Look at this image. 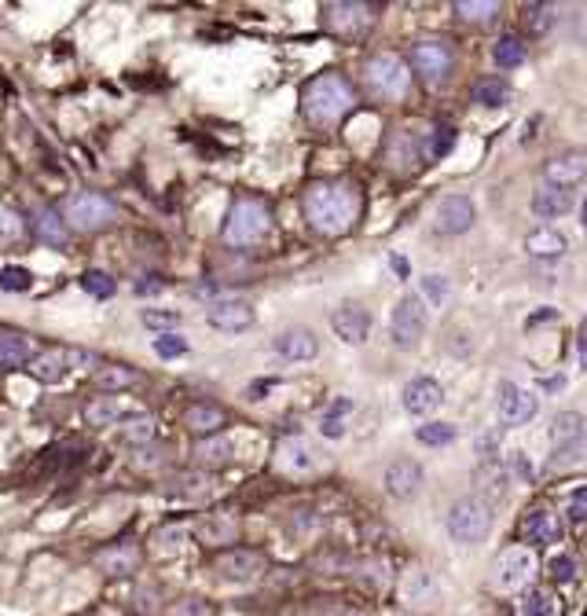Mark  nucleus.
<instances>
[{"instance_id": "f257e3e1", "label": "nucleus", "mask_w": 587, "mask_h": 616, "mask_svg": "<svg viewBox=\"0 0 587 616\" xmlns=\"http://www.w3.org/2000/svg\"><path fill=\"white\" fill-rule=\"evenodd\" d=\"M301 210L320 235H345L357 220V191L338 180H316L305 187Z\"/></svg>"}, {"instance_id": "f03ea898", "label": "nucleus", "mask_w": 587, "mask_h": 616, "mask_svg": "<svg viewBox=\"0 0 587 616\" xmlns=\"http://www.w3.org/2000/svg\"><path fill=\"white\" fill-rule=\"evenodd\" d=\"M352 107H357V92H352V85L334 70L312 77L301 92V114L316 129H334L338 122H345V114Z\"/></svg>"}, {"instance_id": "7ed1b4c3", "label": "nucleus", "mask_w": 587, "mask_h": 616, "mask_svg": "<svg viewBox=\"0 0 587 616\" xmlns=\"http://www.w3.org/2000/svg\"><path fill=\"white\" fill-rule=\"evenodd\" d=\"M272 227V217H268V206L254 195H243L235 199L231 210H228V220H224V243L235 246V250H246V246H257Z\"/></svg>"}, {"instance_id": "20e7f679", "label": "nucleus", "mask_w": 587, "mask_h": 616, "mask_svg": "<svg viewBox=\"0 0 587 616\" xmlns=\"http://www.w3.org/2000/svg\"><path fill=\"white\" fill-rule=\"evenodd\" d=\"M445 528L452 535V543L474 547L492 532V507L485 503V499L466 495V499H459V503H452V510L445 518Z\"/></svg>"}, {"instance_id": "39448f33", "label": "nucleus", "mask_w": 587, "mask_h": 616, "mask_svg": "<svg viewBox=\"0 0 587 616\" xmlns=\"http://www.w3.org/2000/svg\"><path fill=\"white\" fill-rule=\"evenodd\" d=\"M63 220L73 227V231H85V235H96V231L110 227L117 220V206L99 195V191H77L63 202Z\"/></svg>"}, {"instance_id": "423d86ee", "label": "nucleus", "mask_w": 587, "mask_h": 616, "mask_svg": "<svg viewBox=\"0 0 587 616\" xmlns=\"http://www.w3.org/2000/svg\"><path fill=\"white\" fill-rule=\"evenodd\" d=\"M364 81H367V89L378 99H404L408 96V85H411V73H408V66H404L401 56L378 52L364 66Z\"/></svg>"}, {"instance_id": "0eeeda50", "label": "nucleus", "mask_w": 587, "mask_h": 616, "mask_svg": "<svg viewBox=\"0 0 587 616\" xmlns=\"http://www.w3.org/2000/svg\"><path fill=\"white\" fill-rule=\"evenodd\" d=\"M422 330H426V304H422L419 294H404L393 312H389V334H393V345L397 349H415Z\"/></svg>"}, {"instance_id": "6e6552de", "label": "nucleus", "mask_w": 587, "mask_h": 616, "mask_svg": "<svg viewBox=\"0 0 587 616\" xmlns=\"http://www.w3.org/2000/svg\"><path fill=\"white\" fill-rule=\"evenodd\" d=\"M536 576V558L529 547H506L492 561V587L496 591H522Z\"/></svg>"}, {"instance_id": "1a4fd4ad", "label": "nucleus", "mask_w": 587, "mask_h": 616, "mask_svg": "<svg viewBox=\"0 0 587 616\" xmlns=\"http://www.w3.org/2000/svg\"><path fill=\"white\" fill-rule=\"evenodd\" d=\"M411 66H415V73L422 77L429 89H437V85L448 81V73L455 66V56H452V48L445 41H434V37H429V41H415L411 45Z\"/></svg>"}, {"instance_id": "9d476101", "label": "nucleus", "mask_w": 587, "mask_h": 616, "mask_svg": "<svg viewBox=\"0 0 587 616\" xmlns=\"http://www.w3.org/2000/svg\"><path fill=\"white\" fill-rule=\"evenodd\" d=\"M375 12L367 4H327L324 8V26L338 37H360L364 30H371Z\"/></svg>"}, {"instance_id": "9b49d317", "label": "nucleus", "mask_w": 587, "mask_h": 616, "mask_svg": "<svg viewBox=\"0 0 587 616\" xmlns=\"http://www.w3.org/2000/svg\"><path fill=\"white\" fill-rule=\"evenodd\" d=\"M217 572L224 576V580L246 584V580H254V576L264 572V554L250 551V547H231V551L217 554Z\"/></svg>"}, {"instance_id": "f8f14e48", "label": "nucleus", "mask_w": 587, "mask_h": 616, "mask_svg": "<svg viewBox=\"0 0 587 616\" xmlns=\"http://www.w3.org/2000/svg\"><path fill=\"white\" fill-rule=\"evenodd\" d=\"M331 327H334V334L341 341L360 345L371 334V312H367V308H360L357 301H345V304H338L331 312Z\"/></svg>"}, {"instance_id": "ddd939ff", "label": "nucleus", "mask_w": 587, "mask_h": 616, "mask_svg": "<svg viewBox=\"0 0 587 616\" xmlns=\"http://www.w3.org/2000/svg\"><path fill=\"white\" fill-rule=\"evenodd\" d=\"M474 224V202L466 195H445L437 202V213H434V227L441 235H462V231Z\"/></svg>"}, {"instance_id": "4468645a", "label": "nucleus", "mask_w": 587, "mask_h": 616, "mask_svg": "<svg viewBox=\"0 0 587 616\" xmlns=\"http://www.w3.org/2000/svg\"><path fill=\"white\" fill-rule=\"evenodd\" d=\"M276 466L283 474H290V477H305V474H312L320 466V455H316V448H312L308 441L290 437V441H283L276 448Z\"/></svg>"}, {"instance_id": "2eb2a0df", "label": "nucleus", "mask_w": 587, "mask_h": 616, "mask_svg": "<svg viewBox=\"0 0 587 616\" xmlns=\"http://www.w3.org/2000/svg\"><path fill=\"white\" fill-rule=\"evenodd\" d=\"M536 397L529 389H522V385H503V397H499V418L506 422V426H525V422L536 418Z\"/></svg>"}, {"instance_id": "dca6fc26", "label": "nucleus", "mask_w": 587, "mask_h": 616, "mask_svg": "<svg viewBox=\"0 0 587 616\" xmlns=\"http://www.w3.org/2000/svg\"><path fill=\"white\" fill-rule=\"evenodd\" d=\"M441 404H445V393H441V385L434 378H411L404 385V411L408 415L426 418V415H434Z\"/></svg>"}, {"instance_id": "f3484780", "label": "nucleus", "mask_w": 587, "mask_h": 616, "mask_svg": "<svg viewBox=\"0 0 587 616\" xmlns=\"http://www.w3.org/2000/svg\"><path fill=\"white\" fill-rule=\"evenodd\" d=\"M385 492L393 499H411L419 488H422V466L415 458H397L385 466Z\"/></svg>"}, {"instance_id": "a211bd4d", "label": "nucleus", "mask_w": 587, "mask_h": 616, "mask_svg": "<svg viewBox=\"0 0 587 616\" xmlns=\"http://www.w3.org/2000/svg\"><path fill=\"white\" fill-rule=\"evenodd\" d=\"M583 176H587V154L583 150H565V154H558V158L547 162V169H543V180L562 187V191L580 184Z\"/></svg>"}, {"instance_id": "6ab92c4d", "label": "nucleus", "mask_w": 587, "mask_h": 616, "mask_svg": "<svg viewBox=\"0 0 587 616\" xmlns=\"http://www.w3.org/2000/svg\"><path fill=\"white\" fill-rule=\"evenodd\" d=\"M30 227H33V235L41 239L45 246H52V250H63V246L70 243V224L63 220V213H59V210H48V206L33 210Z\"/></svg>"}, {"instance_id": "aec40b11", "label": "nucleus", "mask_w": 587, "mask_h": 616, "mask_svg": "<svg viewBox=\"0 0 587 616\" xmlns=\"http://www.w3.org/2000/svg\"><path fill=\"white\" fill-rule=\"evenodd\" d=\"M206 320H210V327L235 334V330H246L254 323V308L246 301H213L206 308Z\"/></svg>"}, {"instance_id": "412c9836", "label": "nucleus", "mask_w": 587, "mask_h": 616, "mask_svg": "<svg viewBox=\"0 0 587 616\" xmlns=\"http://www.w3.org/2000/svg\"><path fill=\"white\" fill-rule=\"evenodd\" d=\"M522 535H525V543H536V547H551L562 539V521L558 514H551L547 507L532 510L525 521H522Z\"/></svg>"}, {"instance_id": "4be33fe9", "label": "nucleus", "mask_w": 587, "mask_h": 616, "mask_svg": "<svg viewBox=\"0 0 587 616\" xmlns=\"http://www.w3.org/2000/svg\"><path fill=\"white\" fill-rule=\"evenodd\" d=\"M587 441V422L583 415L576 411H562L555 422H551V444H555V455H569L573 444L580 448Z\"/></svg>"}, {"instance_id": "5701e85b", "label": "nucleus", "mask_w": 587, "mask_h": 616, "mask_svg": "<svg viewBox=\"0 0 587 616\" xmlns=\"http://www.w3.org/2000/svg\"><path fill=\"white\" fill-rule=\"evenodd\" d=\"M140 565V547L136 543H110L96 554V569L107 576H133Z\"/></svg>"}, {"instance_id": "b1692460", "label": "nucleus", "mask_w": 587, "mask_h": 616, "mask_svg": "<svg viewBox=\"0 0 587 616\" xmlns=\"http://www.w3.org/2000/svg\"><path fill=\"white\" fill-rule=\"evenodd\" d=\"M37 381H45V385H56V381H63L66 378V371H70V360H66V349H59V345H52V349H45V353H37L33 360H30V367H26Z\"/></svg>"}, {"instance_id": "393cba45", "label": "nucleus", "mask_w": 587, "mask_h": 616, "mask_svg": "<svg viewBox=\"0 0 587 616\" xmlns=\"http://www.w3.org/2000/svg\"><path fill=\"white\" fill-rule=\"evenodd\" d=\"M33 360V341L19 330H0V371L30 367Z\"/></svg>"}, {"instance_id": "a878e982", "label": "nucleus", "mask_w": 587, "mask_h": 616, "mask_svg": "<svg viewBox=\"0 0 587 616\" xmlns=\"http://www.w3.org/2000/svg\"><path fill=\"white\" fill-rule=\"evenodd\" d=\"M184 426H187L191 433H199V437H213V433H220V426H224V411H220L217 404L199 400V404H191V407L184 411Z\"/></svg>"}, {"instance_id": "bb28decb", "label": "nucleus", "mask_w": 587, "mask_h": 616, "mask_svg": "<svg viewBox=\"0 0 587 616\" xmlns=\"http://www.w3.org/2000/svg\"><path fill=\"white\" fill-rule=\"evenodd\" d=\"M276 353L287 356V360H312V356L320 353V345H316V334H312V330L294 327V330H287V334L276 338Z\"/></svg>"}, {"instance_id": "cd10ccee", "label": "nucleus", "mask_w": 587, "mask_h": 616, "mask_svg": "<svg viewBox=\"0 0 587 616\" xmlns=\"http://www.w3.org/2000/svg\"><path fill=\"white\" fill-rule=\"evenodd\" d=\"M569 195L562 187H555V184H540L536 187V195H532V213L536 217H543V220H555V217H562V213H569Z\"/></svg>"}, {"instance_id": "c85d7f7f", "label": "nucleus", "mask_w": 587, "mask_h": 616, "mask_svg": "<svg viewBox=\"0 0 587 616\" xmlns=\"http://www.w3.org/2000/svg\"><path fill=\"white\" fill-rule=\"evenodd\" d=\"M525 250H529L532 257L555 261V257H562V253H565V235H558L555 227H536V231H529Z\"/></svg>"}, {"instance_id": "c756f323", "label": "nucleus", "mask_w": 587, "mask_h": 616, "mask_svg": "<svg viewBox=\"0 0 587 616\" xmlns=\"http://www.w3.org/2000/svg\"><path fill=\"white\" fill-rule=\"evenodd\" d=\"M136 381H140V374L129 364H103V367H96V385L103 393L129 389V385H136Z\"/></svg>"}, {"instance_id": "7c9ffc66", "label": "nucleus", "mask_w": 587, "mask_h": 616, "mask_svg": "<svg viewBox=\"0 0 587 616\" xmlns=\"http://www.w3.org/2000/svg\"><path fill=\"white\" fill-rule=\"evenodd\" d=\"M452 147H455V129L441 125V129H434V133H426V140H422V158H426V162H441Z\"/></svg>"}, {"instance_id": "2f4dec72", "label": "nucleus", "mask_w": 587, "mask_h": 616, "mask_svg": "<svg viewBox=\"0 0 587 616\" xmlns=\"http://www.w3.org/2000/svg\"><path fill=\"white\" fill-rule=\"evenodd\" d=\"M122 418V407H117L114 397H96L85 404V422L89 426H114V422Z\"/></svg>"}, {"instance_id": "473e14b6", "label": "nucleus", "mask_w": 587, "mask_h": 616, "mask_svg": "<svg viewBox=\"0 0 587 616\" xmlns=\"http://www.w3.org/2000/svg\"><path fill=\"white\" fill-rule=\"evenodd\" d=\"M459 437V430L452 426V422H426V426L415 430V441L426 444V448H445Z\"/></svg>"}, {"instance_id": "72a5a7b5", "label": "nucleus", "mask_w": 587, "mask_h": 616, "mask_svg": "<svg viewBox=\"0 0 587 616\" xmlns=\"http://www.w3.org/2000/svg\"><path fill=\"white\" fill-rule=\"evenodd\" d=\"M455 15H462L466 22H474V26H488V22H496L499 4H496V0H488V4H481V0H459Z\"/></svg>"}, {"instance_id": "f704fd0d", "label": "nucleus", "mask_w": 587, "mask_h": 616, "mask_svg": "<svg viewBox=\"0 0 587 616\" xmlns=\"http://www.w3.org/2000/svg\"><path fill=\"white\" fill-rule=\"evenodd\" d=\"M492 59H496V66H503V70H514V66L525 63V45L518 41V37H499L496 48H492Z\"/></svg>"}, {"instance_id": "c9c22d12", "label": "nucleus", "mask_w": 587, "mask_h": 616, "mask_svg": "<svg viewBox=\"0 0 587 616\" xmlns=\"http://www.w3.org/2000/svg\"><path fill=\"white\" fill-rule=\"evenodd\" d=\"M506 96H511V85H506L503 77H485L474 89V103H481V107H503Z\"/></svg>"}, {"instance_id": "e433bc0d", "label": "nucleus", "mask_w": 587, "mask_h": 616, "mask_svg": "<svg viewBox=\"0 0 587 616\" xmlns=\"http://www.w3.org/2000/svg\"><path fill=\"white\" fill-rule=\"evenodd\" d=\"M522 616H558V598H555V591H543V587L529 591L525 602H522Z\"/></svg>"}, {"instance_id": "4c0bfd02", "label": "nucleus", "mask_w": 587, "mask_h": 616, "mask_svg": "<svg viewBox=\"0 0 587 616\" xmlns=\"http://www.w3.org/2000/svg\"><path fill=\"white\" fill-rule=\"evenodd\" d=\"M154 437V418L151 415H129L122 422V441L125 444H147Z\"/></svg>"}, {"instance_id": "58836bf2", "label": "nucleus", "mask_w": 587, "mask_h": 616, "mask_svg": "<svg viewBox=\"0 0 587 616\" xmlns=\"http://www.w3.org/2000/svg\"><path fill=\"white\" fill-rule=\"evenodd\" d=\"M194 455H199V462H210V466H217V462H228L231 458V441L228 437H210V441H203L199 448H194Z\"/></svg>"}, {"instance_id": "ea45409f", "label": "nucleus", "mask_w": 587, "mask_h": 616, "mask_svg": "<svg viewBox=\"0 0 587 616\" xmlns=\"http://www.w3.org/2000/svg\"><path fill=\"white\" fill-rule=\"evenodd\" d=\"M345 411H352V400H334V404H331V411H327L324 422H320V433H324V437H331V441H334V437H345V422H341Z\"/></svg>"}, {"instance_id": "a19ab883", "label": "nucleus", "mask_w": 587, "mask_h": 616, "mask_svg": "<svg viewBox=\"0 0 587 616\" xmlns=\"http://www.w3.org/2000/svg\"><path fill=\"white\" fill-rule=\"evenodd\" d=\"M33 287V276L30 268H19V264H4L0 268V290H12V294H22Z\"/></svg>"}, {"instance_id": "79ce46f5", "label": "nucleus", "mask_w": 587, "mask_h": 616, "mask_svg": "<svg viewBox=\"0 0 587 616\" xmlns=\"http://www.w3.org/2000/svg\"><path fill=\"white\" fill-rule=\"evenodd\" d=\"M26 231V220H22V213L19 210H12V206H0V243H15L19 235Z\"/></svg>"}, {"instance_id": "37998d69", "label": "nucleus", "mask_w": 587, "mask_h": 616, "mask_svg": "<svg viewBox=\"0 0 587 616\" xmlns=\"http://www.w3.org/2000/svg\"><path fill=\"white\" fill-rule=\"evenodd\" d=\"M82 287H85V294H92V297H114V290H117V283H114L107 272H85V276H82Z\"/></svg>"}, {"instance_id": "c03bdc74", "label": "nucleus", "mask_w": 587, "mask_h": 616, "mask_svg": "<svg viewBox=\"0 0 587 616\" xmlns=\"http://www.w3.org/2000/svg\"><path fill=\"white\" fill-rule=\"evenodd\" d=\"M154 353H159L162 360H177V356L187 353V341L180 334H159L154 338Z\"/></svg>"}, {"instance_id": "a18cd8bd", "label": "nucleus", "mask_w": 587, "mask_h": 616, "mask_svg": "<svg viewBox=\"0 0 587 616\" xmlns=\"http://www.w3.org/2000/svg\"><path fill=\"white\" fill-rule=\"evenodd\" d=\"M529 26H532V33L551 30L555 26V4H536V8H529Z\"/></svg>"}, {"instance_id": "49530a36", "label": "nucleus", "mask_w": 587, "mask_h": 616, "mask_svg": "<svg viewBox=\"0 0 587 616\" xmlns=\"http://www.w3.org/2000/svg\"><path fill=\"white\" fill-rule=\"evenodd\" d=\"M445 294H448V279H445V276H426V279H422V297H426L429 304H441Z\"/></svg>"}, {"instance_id": "de8ad7c7", "label": "nucleus", "mask_w": 587, "mask_h": 616, "mask_svg": "<svg viewBox=\"0 0 587 616\" xmlns=\"http://www.w3.org/2000/svg\"><path fill=\"white\" fill-rule=\"evenodd\" d=\"M143 323L154 327V330L177 327V323H180V312H173V308H166V312H159V308H147V312H143Z\"/></svg>"}, {"instance_id": "09e8293b", "label": "nucleus", "mask_w": 587, "mask_h": 616, "mask_svg": "<svg viewBox=\"0 0 587 616\" xmlns=\"http://www.w3.org/2000/svg\"><path fill=\"white\" fill-rule=\"evenodd\" d=\"M206 488H210V477L206 474H184L180 477V495H206Z\"/></svg>"}, {"instance_id": "8fccbe9b", "label": "nucleus", "mask_w": 587, "mask_h": 616, "mask_svg": "<svg viewBox=\"0 0 587 616\" xmlns=\"http://www.w3.org/2000/svg\"><path fill=\"white\" fill-rule=\"evenodd\" d=\"M184 535H187V528L180 525V528H162L154 539H159V551H162V554H173V551H180V539H184Z\"/></svg>"}, {"instance_id": "3c124183", "label": "nucleus", "mask_w": 587, "mask_h": 616, "mask_svg": "<svg viewBox=\"0 0 587 616\" xmlns=\"http://www.w3.org/2000/svg\"><path fill=\"white\" fill-rule=\"evenodd\" d=\"M551 576H555V584H573L576 580V561L573 558H555L551 561Z\"/></svg>"}, {"instance_id": "603ef678", "label": "nucleus", "mask_w": 587, "mask_h": 616, "mask_svg": "<svg viewBox=\"0 0 587 616\" xmlns=\"http://www.w3.org/2000/svg\"><path fill=\"white\" fill-rule=\"evenodd\" d=\"M66 360H70V371H73V367L85 371V367H96V364H99V356L89 353V349H66Z\"/></svg>"}, {"instance_id": "864d4df0", "label": "nucleus", "mask_w": 587, "mask_h": 616, "mask_svg": "<svg viewBox=\"0 0 587 616\" xmlns=\"http://www.w3.org/2000/svg\"><path fill=\"white\" fill-rule=\"evenodd\" d=\"M565 510H569L573 521H583V518H587V488H576V492L569 495V507H565Z\"/></svg>"}, {"instance_id": "5fc2aeb1", "label": "nucleus", "mask_w": 587, "mask_h": 616, "mask_svg": "<svg viewBox=\"0 0 587 616\" xmlns=\"http://www.w3.org/2000/svg\"><path fill=\"white\" fill-rule=\"evenodd\" d=\"M422 595H434V580H429V572H415V587H408L411 602H419Z\"/></svg>"}, {"instance_id": "6e6d98bb", "label": "nucleus", "mask_w": 587, "mask_h": 616, "mask_svg": "<svg viewBox=\"0 0 587 616\" xmlns=\"http://www.w3.org/2000/svg\"><path fill=\"white\" fill-rule=\"evenodd\" d=\"M177 616H210V609H206V602H199V598H184V602L177 605Z\"/></svg>"}, {"instance_id": "4d7b16f0", "label": "nucleus", "mask_w": 587, "mask_h": 616, "mask_svg": "<svg viewBox=\"0 0 587 616\" xmlns=\"http://www.w3.org/2000/svg\"><path fill=\"white\" fill-rule=\"evenodd\" d=\"M162 290H166V283H162L159 276H143V279L136 283V294H140V297H151V294H162Z\"/></svg>"}, {"instance_id": "13d9d810", "label": "nucleus", "mask_w": 587, "mask_h": 616, "mask_svg": "<svg viewBox=\"0 0 587 616\" xmlns=\"http://www.w3.org/2000/svg\"><path fill=\"white\" fill-rule=\"evenodd\" d=\"M576 356H580V367L587 371V320L580 323V334H576Z\"/></svg>"}, {"instance_id": "bf43d9fd", "label": "nucleus", "mask_w": 587, "mask_h": 616, "mask_svg": "<svg viewBox=\"0 0 587 616\" xmlns=\"http://www.w3.org/2000/svg\"><path fill=\"white\" fill-rule=\"evenodd\" d=\"M389 268H393V272H397L401 279L408 276V261H404V257H397V253H393V257H389Z\"/></svg>"}, {"instance_id": "052dcab7", "label": "nucleus", "mask_w": 587, "mask_h": 616, "mask_svg": "<svg viewBox=\"0 0 587 616\" xmlns=\"http://www.w3.org/2000/svg\"><path fill=\"white\" fill-rule=\"evenodd\" d=\"M580 220H583V231H587V199H583V210H580Z\"/></svg>"}]
</instances>
